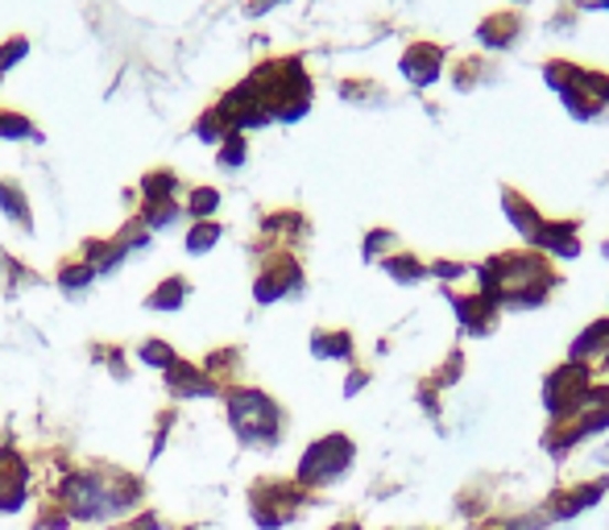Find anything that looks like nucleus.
Segmentation results:
<instances>
[{"instance_id":"obj_1","label":"nucleus","mask_w":609,"mask_h":530,"mask_svg":"<svg viewBox=\"0 0 609 530\" xmlns=\"http://www.w3.org/2000/svg\"><path fill=\"white\" fill-rule=\"evenodd\" d=\"M233 419H237V431L245 440H266V435H274L278 411L261 393H241L237 402H233Z\"/></svg>"},{"instance_id":"obj_2","label":"nucleus","mask_w":609,"mask_h":530,"mask_svg":"<svg viewBox=\"0 0 609 530\" xmlns=\"http://www.w3.org/2000/svg\"><path fill=\"white\" fill-rule=\"evenodd\" d=\"M344 464H349V444L332 435V440H323V444H316L307 452L299 477H303L307 485H320V480H332L336 473H344Z\"/></svg>"},{"instance_id":"obj_3","label":"nucleus","mask_w":609,"mask_h":530,"mask_svg":"<svg viewBox=\"0 0 609 530\" xmlns=\"http://www.w3.org/2000/svg\"><path fill=\"white\" fill-rule=\"evenodd\" d=\"M216 240V228H195V237H191V249H203V245H212Z\"/></svg>"}]
</instances>
